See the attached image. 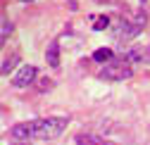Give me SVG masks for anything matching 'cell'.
I'll use <instances>...</instances> for the list:
<instances>
[{"label": "cell", "instance_id": "1", "mask_svg": "<svg viewBox=\"0 0 150 145\" xmlns=\"http://www.w3.org/2000/svg\"><path fill=\"white\" fill-rule=\"evenodd\" d=\"M69 119L67 117H45V119H31L14 124L10 129V136L14 140H29V138H38V140H55L60 138L62 131L67 129Z\"/></svg>", "mask_w": 150, "mask_h": 145}, {"label": "cell", "instance_id": "2", "mask_svg": "<svg viewBox=\"0 0 150 145\" xmlns=\"http://www.w3.org/2000/svg\"><path fill=\"white\" fill-rule=\"evenodd\" d=\"M134 74V67L126 57H115L112 62H107L100 71V79L105 81H124V79H131Z\"/></svg>", "mask_w": 150, "mask_h": 145}, {"label": "cell", "instance_id": "3", "mask_svg": "<svg viewBox=\"0 0 150 145\" xmlns=\"http://www.w3.org/2000/svg\"><path fill=\"white\" fill-rule=\"evenodd\" d=\"M36 76H38V69H36L33 64H24V67L14 74L12 83H14L17 88H29V86L36 81Z\"/></svg>", "mask_w": 150, "mask_h": 145}, {"label": "cell", "instance_id": "4", "mask_svg": "<svg viewBox=\"0 0 150 145\" xmlns=\"http://www.w3.org/2000/svg\"><path fill=\"white\" fill-rule=\"evenodd\" d=\"M45 60H48V64H50L52 69L60 67V41H57V38L50 41V45H48V50H45Z\"/></svg>", "mask_w": 150, "mask_h": 145}, {"label": "cell", "instance_id": "5", "mask_svg": "<svg viewBox=\"0 0 150 145\" xmlns=\"http://www.w3.org/2000/svg\"><path fill=\"white\" fill-rule=\"evenodd\" d=\"M76 145H107V140H103L96 133H79L76 136Z\"/></svg>", "mask_w": 150, "mask_h": 145}, {"label": "cell", "instance_id": "6", "mask_svg": "<svg viewBox=\"0 0 150 145\" xmlns=\"http://www.w3.org/2000/svg\"><path fill=\"white\" fill-rule=\"evenodd\" d=\"M19 64V55H10V57H5L3 60V67H0V71H3L5 76H10L12 71H14V67Z\"/></svg>", "mask_w": 150, "mask_h": 145}, {"label": "cell", "instance_id": "7", "mask_svg": "<svg viewBox=\"0 0 150 145\" xmlns=\"http://www.w3.org/2000/svg\"><path fill=\"white\" fill-rule=\"evenodd\" d=\"M93 60H96V62H112V60H115V57H112V50L110 48H98L96 52H93Z\"/></svg>", "mask_w": 150, "mask_h": 145}, {"label": "cell", "instance_id": "8", "mask_svg": "<svg viewBox=\"0 0 150 145\" xmlns=\"http://www.w3.org/2000/svg\"><path fill=\"white\" fill-rule=\"evenodd\" d=\"M12 33V24H10V19H7V17H3V31H0V41H7V36Z\"/></svg>", "mask_w": 150, "mask_h": 145}, {"label": "cell", "instance_id": "9", "mask_svg": "<svg viewBox=\"0 0 150 145\" xmlns=\"http://www.w3.org/2000/svg\"><path fill=\"white\" fill-rule=\"evenodd\" d=\"M110 26V19L107 17H98V19H93V29L96 31H103V29H107Z\"/></svg>", "mask_w": 150, "mask_h": 145}, {"label": "cell", "instance_id": "10", "mask_svg": "<svg viewBox=\"0 0 150 145\" xmlns=\"http://www.w3.org/2000/svg\"><path fill=\"white\" fill-rule=\"evenodd\" d=\"M38 88H41V90H48V88H52V81H50V79H43Z\"/></svg>", "mask_w": 150, "mask_h": 145}, {"label": "cell", "instance_id": "11", "mask_svg": "<svg viewBox=\"0 0 150 145\" xmlns=\"http://www.w3.org/2000/svg\"><path fill=\"white\" fill-rule=\"evenodd\" d=\"M24 3H33V0H24Z\"/></svg>", "mask_w": 150, "mask_h": 145}, {"label": "cell", "instance_id": "12", "mask_svg": "<svg viewBox=\"0 0 150 145\" xmlns=\"http://www.w3.org/2000/svg\"><path fill=\"white\" fill-rule=\"evenodd\" d=\"M17 145H24V143H17Z\"/></svg>", "mask_w": 150, "mask_h": 145}]
</instances>
